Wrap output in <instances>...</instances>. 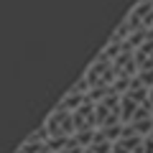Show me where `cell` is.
Masks as SVG:
<instances>
[{
  "label": "cell",
  "mask_w": 153,
  "mask_h": 153,
  "mask_svg": "<svg viewBox=\"0 0 153 153\" xmlns=\"http://www.w3.org/2000/svg\"><path fill=\"white\" fill-rule=\"evenodd\" d=\"M94 115H97V130L123 128L120 94H117V92H110V94H105V97L94 100Z\"/></svg>",
  "instance_id": "1"
},
{
  "label": "cell",
  "mask_w": 153,
  "mask_h": 153,
  "mask_svg": "<svg viewBox=\"0 0 153 153\" xmlns=\"http://www.w3.org/2000/svg\"><path fill=\"white\" fill-rule=\"evenodd\" d=\"M44 128L49 133V140H69L74 138V120H71V112L56 105L49 112V117L44 120Z\"/></svg>",
  "instance_id": "2"
},
{
  "label": "cell",
  "mask_w": 153,
  "mask_h": 153,
  "mask_svg": "<svg viewBox=\"0 0 153 153\" xmlns=\"http://www.w3.org/2000/svg\"><path fill=\"white\" fill-rule=\"evenodd\" d=\"M112 153H143V138L123 128V135L112 143Z\"/></svg>",
  "instance_id": "3"
},
{
  "label": "cell",
  "mask_w": 153,
  "mask_h": 153,
  "mask_svg": "<svg viewBox=\"0 0 153 153\" xmlns=\"http://www.w3.org/2000/svg\"><path fill=\"white\" fill-rule=\"evenodd\" d=\"M133 54H135V64H138V71H148L153 69V33L143 41L140 46H135L133 49Z\"/></svg>",
  "instance_id": "4"
},
{
  "label": "cell",
  "mask_w": 153,
  "mask_h": 153,
  "mask_svg": "<svg viewBox=\"0 0 153 153\" xmlns=\"http://www.w3.org/2000/svg\"><path fill=\"white\" fill-rule=\"evenodd\" d=\"M84 153H112V140H107V135L102 130H97L92 143L84 148Z\"/></svg>",
  "instance_id": "5"
},
{
  "label": "cell",
  "mask_w": 153,
  "mask_h": 153,
  "mask_svg": "<svg viewBox=\"0 0 153 153\" xmlns=\"http://www.w3.org/2000/svg\"><path fill=\"white\" fill-rule=\"evenodd\" d=\"M59 153H84V148H82V146H79V143H76V140H74V138H71V140H69V143H66V146H64V148H61V151H59Z\"/></svg>",
  "instance_id": "6"
},
{
  "label": "cell",
  "mask_w": 153,
  "mask_h": 153,
  "mask_svg": "<svg viewBox=\"0 0 153 153\" xmlns=\"http://www.w3.org/2000/svg\"><path fill=\"white\" fill-rule=\"evenodd\" d=\"M143 153H153V128L146 138H143Z\"/></svg>",
  "instance_id": "7"
},
{
  "label": "cell",
  "mask_w": 153,
  "mask_h": 153,
  "mask_svg": "<svg viewBox=\"0 0 153 153\" xmlns=\"http://www.w3.org/2000/svg\"><path fill=\"white\" fill-rule=\"evenodd\" d=\"M41 153H51V151H49V146H46V151H41Z\"/></svg>",
  "instance_id": "8"
}]
</instances>
